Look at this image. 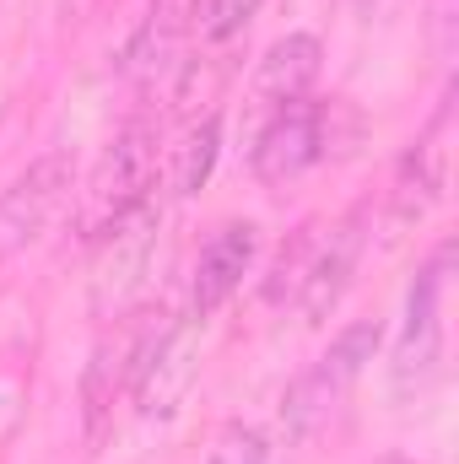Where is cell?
<instances>
[{"instance_id": "obj_1", "label": "cell", "mask_w": 459, "mask_h": 464, "mask_svg": "<svg viewBox=\"0 0 459 464\" xmlns=\"http://www.w3.org/2000/svg\"><path fill=\"white\" fill-rule=\"evenodd\" d=\"M378 346H384V324L378 319H351L341 335L287 383V394H281V427H287L292 443L314 438L341 411V400L356 389V378L367 372V362L378 356Z\"/></svg>"}, {"instance_id": "obj_2", "label": "cell", "mask_w": 459, "mask_h": 464, "mask_svg": "<svg viewBox=\"0 0 459 464\" xmlns=\"http://www.w3.org/2000/svg\"><path fill=\"white\" fill-rule=\"evenodd\" d=\"M449 265L454 248H433V259L416 270L411 292H405V319H400V341L389 356V394L400 405L422 400L438 372H444V292H449Z\"/></svg>"}, {"instance_id": "obj_3", "label": "cell", "mask_w": 459, "mask_h": 464, "mask_svg": "<svg viewBox=\"0 0 459 464\" xmlns=\"http://www.w3.org/2000/svg\"><path fill=\"white\" fill-rule=\"evenodd\" d=\"M157 195V124L151 119H130L109 140V151L98 157L87 195H82V232L87 243L124 222L135 206H146Z\"/></svg>"}, {"instance_id": "obj_4", "label": "cell", "mask_w": 459, "mask_h": 464, "mask_svg": "<svg viewBox=\"0 0 459 464\" xmlns=\"http://www.w3.org/2000/svg\"><path fill=\"white\" fill-rule=\"evenodd\" d=\"M336 114H341V98H330V103L298 98V103L270 109V119L254 135V151H249L254 179L259 184H292L308 168H319L336 146Z\"/></svg>"}, {"instance_id": "obj_5", "label": "cell", "mask_w": 459, "mask_h": 464, "mask_svg": "<svg viewBox=\"0 0 459 464\" xmlns=\"http://www.w3.org/2000/svg\"><path fill=\"white\" fill-rule=\"evenodd\" d=\"M76 189V162L65 151H49L38 162H27L5 189H0V265H11L22 248H33L49 222L65 211Z\"/></svg>"}, {"instance_id": "obj_6", "label": "cell", "mask_w": 459, "mask_h": 464, "mask_svg": "<svg viewBox=\"0 0 459 464\" xmlns=\"http://www.w3.org/2000/svg\"><path fill=\"white\" fill-rule=\"evenodd\" d=\"M367 227H373V206L362 200V206L346 211L341 222H330V227L319 232V248H314V259H308V276H303V286H298V297H292V308H298L303 324H319V319L336 314V303L346 297V286H351V276H356V265H362Z\"/></svg>"}, {"instance_id": "obj_7", "label": "cell", "mask_w": 459, "mask_h": 464, "mask_svg": "<svg viewBox=\"0 0 459 464\" xmlns=\"http://www.w3.org/2000/svg\"><path fill=\"white\" fill-rule=\"evenodd\" d=\"M157 222H162V211H157V195H151L146 206H135V211H130L124 222H114L103 237H93V243H98L93 308H98V314H119L124 297H130V286H141V276H146V265H151V254H157Z\"/></svg>"}, {"instance_id": "obj_8", "label": "cell", "mask_w": 459, "mask_h": 464, "mask_svg": "<svg viewBox=\"0 0 459 464\" xmlns=\"http://www.w3.org/2000/svg\"><path fill=\"white\" fill-rule=\"evenodd\" d=\"M259 259V227L254 222H222L200 243L195 254V276H190V319H211L232 292L243 286V276Z\"/></svg>"}, {"instance_id": "obj_9", "label": "cell", "mask_w": 459, "mask_h": 464, "mask_svg": "<svg viewBox=\"0 0 459 464\" xmlns=\"http://www.w3.org/2000/svg\"><path fill=\"white\" fill-rule=\"evenodd\" d=\"M449 98H444V109L438 119L427 124V135L400 157V168H395V184H389V206H395V222H422L438 200H444V184H449Z\"/></svg>"}, {"instance_id": "obj_10", "label": "cell", "mask_w": 459, "mask_h": 464, "mask_svg": "<svg viewBox=\"0 0 459 464\" xmlns=\"http://www.w3.org/2000/svg\"><path fill=\"white\" fill-rule=\"evenodd\" d=\"M325 71V44L314 33H287L276 38L265 54H259V71H254V98L265 109H281V103H298L314 92Z\"/></svg>"}, {"instance_id": "obj_11", "label": "cell", "mask_w": 459, "mask_h": 464, "mask_svg": "<svg viewBox=\"0 0 459 464\" xmlns=\"http://www.w3.org/2000/svg\"><path fill=\"white\" fill-rule=\"evenodd\" d=\"M217 157H222V119L206 114V119H195V124L184 130V140L173 146L168 195H179V200L200 195V189H206V179H211V168H217Z\"/></svg>"}, {"instance_id": "obj_12", "label": "cell", "mask_w": 459, "mask_h": 464, "mask_svg": "<svg viewBox=\"0 0 459 464\" xmlns=\"http://www.w3.org/2000/svg\"><path fill=\"white\" fill-rule=\"evenodd\" d=\"M314 248H319V222H303L298 237L276 254V265H270V276H265V286H259L270 308H281V303H292V297H298V286H303V276H308Z\"/></svg>"}, {"instance_id": "obj_13", "label": "cell", "mask_w": 459, "mask_h": 464, "mask_svg": "<svg viewBox=\"0 0 459 464\" xmlns=\"http://www.w3.org/2000/svg\"><path fill=\"white\" fill-rule=\"evenodd\" d=\"M259 5L265 0H195V33H200V44H211V49L232 44L259 16Z\"/></svg>"}, {"instance_id": "obj_14", "label": "cell", "mask_w": 459, "mask_h": 464, "mask_svg": "<svg viewBox=\"0 0 459 464\" xmlns=\"http://www.w3.org/2000/svg\"><path fill=\"white\" fill-rule=\"evenodd\" d=\"M206 464H270V443H265L259 427H249V421H228V427L217 432V443H211Z\"/></svg>"}, {"instance_id": "obj_15", "label": "cell", "mask_w": 459, "mask_h": 464, "mask_svg": "<svg viewBox=\"0 0 459 464\" xmlns=\"http://www.w3.org/2000/svg\"><path fill=\"white\" fill-rule=\"evenodd\" d=\"M427 27H433V49L449 60V54H454V33H459V0H433Z\"/></svg>"}, {"instance_id": "obj_16", "label": "cell", "mask_w": 459, "mask_h": 464, "mask_svg": "<svg viewBox=\"0 0 459 464\" xmlns=\"http://www.w3.org/2000/svg\"><path fill=\"white\" fill-rule=\"evenodd\" d=\"M373 464H416V459H405V454H384V459H373Z\"/></svg>"}, {"instance_id": "obj_17", "label": "cell", "mask_w": 459, "mask_h": 464, "mask_svg": "<svg viewBox=\"0 0 459 464\" xmlns=\"http://www.w3.org/2000/svg\"><path fill=\"white\" fill-rule=\"evenodd\" d=\"M351 5H356V11H367V5H373V0H351Z\"/></svg>"}]
</instances>
